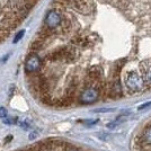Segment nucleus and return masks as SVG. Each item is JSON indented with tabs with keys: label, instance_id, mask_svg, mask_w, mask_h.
Returning <instances> with one entry per match:
<instances>
[{
	"label": "nucleus",
	"instance_id": "f257e3e1",
	"mask_svg": "<svg viewBox=\"0 0 151 151\" xmlns=\"http://www.w3.org/2000/svg\"><path fill=\"white\" fill-rule=\"evenodd\" d=\"M126 87L132 90V91H139L143 88L145 85V80L141 76H139V73L137 72H130L127 77H126Z\"/></svg>",
	"mask_w": 151,
	"mask_h": 151
},
{
	"label": "nucleus",
	"instance_id": "f03ea898",
	"mask_svg": "<svg viewBox=\"0 0 151 151\" xmlns=\"http://www.w3.org/2000/svg\"><path fill=\"white\" fill-rule=\"evenodd\" d=\"M61 20H62V15L61 14L59 13L58 10H51V12L46 14V17H45L46 28L55 29L61 24Z\"/></svg>",
	"mask_w": 151,
	"mask_h": 151
},
{
	"label": "nucleus",
	"instance_id": "7ed1b4c3",
	"mask_svg": "<svg viewBox=\"0 0 151 151\" xmlns=\"http://www.w3.org/2000/svg\"><path fill=\"white\" fill-rule=\"evenodd\" d=\"M99 97V91L94 87L85 89L80 94V101L82 104H93L98 99Z\"/></svg>",
	"mask_w": 151,
	"mask_h": 151
},
{
	"label": "nucleus",
	"instance_id": "20e7f679",
	"mask_svg": "<svg viewBox=\"0 0 151 151\" xmlns=\"http://www.w3.org/2000/svg\"><path fill=\"white\" fill-rule=\"evenodd\" d=\"M41 64H42V61H41V58L38 57L36 53H31L29 57L27 58L25 63V70L26 72H36L40 68H41Z\"/></svg>",
	"mask_w": 151,
	"mask_h": 151
},
{
	"label": "nucleus",
	"instance_id": "39448f33",
	"mask_svg": "<svg viewBox=\"0 0 151 151\" xmlns=\"http://www.w3.org/2000/svg\"><path fill=\"white\" fill-rule=\"evenodd\" d=\"M89 76H90L91 78L97 79V78H99L101 76V70L99 69L98 67H93L91 69L89 70Z\"/></svg>",
	"mask_w": 151,
	"mask_h": 151
},
{
	"label": "nucleus",
	"instance_id": "423d86ee",
	"mask_svg": "<svg viewBox=\"0 0 151 151\" xmlns=\"http://www.w3.org/2000/svg\"><path fill=\"white\" fill-rule=\"evenodd\" d=\"M4 123L6 125H13V124H17L18 123V119L17 117H9V119H5Z\"/></svg>",
	"mask_w": 151,
	"mask_h": 151
},
{
	"label": "nucleus",
	"instance_id": "0eeeda50",
	"mask_svg": "<svg viewBox=\"0 0 151 151\" xmlns=\"http://www.w3.org/2000/svg\"><path fill=\"white\" fill-rule=\"evenodd\" d=\"M143 137H145V141H147L148 143H150V145H151V126H150V127H148V129L145 131V133H143Z\"/></svg>",
	"mask_w": 151,
	"mask_h": 151
},
{
	"label": "nucleus",
	"instance_id": "6e6552de",
	"mask_svg": "<svg viewBox=\"0 0 151 151\" xmlns=\"http://www.w3.org/2000/svg\"><path fill=\"white\" fill-rule=\"evenodd\" d=\"M145 80L148 82V83H150V85H151V68L149 70H147V71H145Z\"/></svg>",
	"mask_w": 151,
	"mask_h": 151
},
{
	"label": "nucleus",
	"instance_id": "1a4fd4ad",
	"mask_svg": "<svg viewBox=\"0 0 151 151\" xmlns=\"http://www.w3.org/2000/svg\"><path fill=\"white\" fill-rule=\"evenodd\" d=\"M24 34H25V31H19V33L15 36V38H14V43H17L19 40L24 36Z\"/></svg>",
	"mask_w": 151,
	"mask_h": 151
},
{
	"label": "nucleus",
	"instance_id": "9d476101",
	"mask_svg": "<svg viewBox=\"0 0 151 151\" xmlns=\"http://www.w3.org/2000/svg\"><path fill=\"white\" fill-rule=\"evenodd\" d=\"M8 115V112L5 107H0V119H5Z\"/></svg>",
	"mask_w": 151,
	"mask_h": 151
},
{
	"label": "nucleus",
	"instance_id": "9b49d317",
	"mask_svg": "<svg viewBox=\"0 0 151 151\" xmlns=\"http://www.w3.org/2000/svg\"><path fill=\"white\" fill-rule=\"evenodd\" d=\"M112 111H114V109H112V108H101V109H96L95 112L96 113H106V112H112Z\"/></svg>",
	"mask_w": 151,
	"mask_h": 151
},
{
	"label": "nucleus",
	"instance_id": "f8f14e48",
	"mask_svg": "<svg viewBox=\"0 0 151 151\" xmlns=\"http://www.w3.org/2000/svg\"><path fill=\"white\" fill-rule=\"evenodd\" d=\"M97 122H98V120H89V121H85L83 124H86V125H94Z\"/></svg>",
	"mask_w": 151,
	"mask_h": 151
},
{
	"label": "nucleus",
	"instance_id": "ddd939ff",
	"mask_svg": "<svg viewBox=\"0 0 151 151\" xmlns=\"http://www.w3.org/2000/svg\"><path fill=\"white\" fill-rule=\"evenodd\" d=\"M19 125L22 126L24 130H28L31 127V124H28L27 122H22V123H19Z\"/></svg>",
	"mask_w": 151,
	"mask_h": 151
},
{
	"label": "nucleus",
	"instance_id": "4468645a",
	"mask_svg": "<svg viewBox=\"0 0 151 151\" xmlns=\"http://www.w3.org/2000/svg\"><path fill=\"white\" fill-rule=\"evenodd\" d=\"M117 124H119V123H117L116 121H114V122H111V123H108V124H107V127H108V129H114L115 126H117Z\"/></svg>",
	"mask_w": 151,
	"mask_h": 151
},
{
	"label": "nucleus",
	"instance_id": "2eb2a0df",
	"mask_svg": "<svg viewBox=\"0 0 151 151\" xmlns=\"http://www.w3.org/2000/svg\"><path fill=\"white\" fill-rule=\"evenodd\" d=\"M36 137H37V133L34 131V132L29 133V135H28V139H29V140H34V139H36Z\"/></svg>",
	"mask_w": 151,
	"mask_h": 151
},
{
	"label": "nucleus",
	"instance_id": "dca6fc26",
	"mask_svg": "<svg viewBox=\"0 0 151 151\" xmlns=\"http://www.w3.org/2000/svg\"><path fill=\"white\" fill-rule=\"evenodd\" d=\"M151 106V101H149V103H145V104H143V105H141V106H139V111H141V109H143V108H147V107Z\"/></svg>",
	"mask_w": 151,
	"mask_h": 151
},
{
	"label": "nucleus",
	"instance_id": "f3484780",
	"mask_svg": "<svg viewBox=\"0 0 151 151\" xmlns=\"http://www.w3.org/2000/svg\"><path fill=\"white\" fill-rule=\"evenodd\" d=\"M13 140V135H7L6 139H5V143H8V142H10Z\"/></svg>",
	"mask_w": 151,
	"mask_h": 151
},
{
	"label": "nucleus",
	"instance_id": "a211bd4d",
	"mask_svg": "<svg viewBox=\"0 0 151 151\" xmlns=\"http://www.w3.org/2000/svg\"><path fill=\"white\" fill-rule=\"evenodd\" d=\"M8 57H9V55H6V57H5V58H4V59H2V60H1V62H2V63H5V62H6V61H7V59H8Z\"/></svg>",
	"mask_w": 151,
	"mask_h": 151
}]
</instances>
